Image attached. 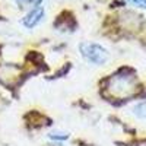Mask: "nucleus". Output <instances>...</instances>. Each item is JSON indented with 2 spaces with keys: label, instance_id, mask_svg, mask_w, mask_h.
I'll use <instances>...</instances> for the list:
<instances>
[{
  "label": "nucleus",
  "instance_id": "nucleus-8",
  "mask_svg": "<svg viewBox=\"0 0 146 146\" xmlns=\"http://www.w3.org/2000/svg\"><path fill=\"white\" fill-rule=\"evenodd\" d=\"M127 2H130L131 5H135V6H137V7L146 9V0H127Z\"/></svg>",
  "mask_w": 146,
  "mask_h": 146
},
{
  "label": "nucleus",
  "instance_id": "nucleus-2",
  "mask_svg": "<svg viewBox=\"0 0 146 146\" xmlns=\"http://www.w3.org/2000/svg\"><path fill=\"white\" fill-rule=\"evenodd\" d=\"M80 54L85 60H88L89 63L96 64V66H102L108 62L110 53L107 48H104L101 44L96 42H82L79 45Z\"/></svg>",
  "mask_w": 146,
  "mask_h": 146
},
{
  "label": "nucleus",
  "instance_id": "nucleus-3",
  "mask_svg": "<svg viewBox=\"0 0 146 146\" xmlns=\"http://www.w3.org/2000/svg\"><path fill=\"white\" fill-rule=\"evenodd\" d=\"M21 67L15 64H2L0 66V82L5 85H15L19 78Z\"/></svg>",
  "mask_w": 146,
  "mask_h": 146
},
{
  "label": "nucleus",
  "instance_id": "nucleus-6",
  "mask_svg": "<svg viewBox=\"0 0 146 146\" xmlns=\"http://www.w3.org/2000/svg\"><path fill=\"white\" fill-rule=\"evenodd\" d=\"M48 137H50L51 140H60V142H63V140H67L69 139V135L64 131H51V133H48Z\"/></svg>",
  "mask_w": 146,
  "mask_h": 146
},
{
  "label": "nucleus",
  "instance_id": "nucleus-1",
  "mask_svg": "<svg viewBox=\"0 0 146 146\" xmlns=\"http://www.w3.org/2000/svg\"><path fill=\"white\" fill-rule=\"evenodd\" d=\"M108 92L115 98H127L137 92V80L133 75L117 73L108 80Z\"/></svg>",
  "mask_w": 146,
  "mask_h": 146
},
{
  "label": "nucleus",
  "instance_id": "nucleus-7",
  "mask_svg": "<svg viewBox=\"0 0 146 146\" xmlns=\"http://www.w3.org/2000/svg\"><path fill=\"white\" fill-rule=\"evenodd\" d=\"M15 2L19 7H25V6H29V5H32L35 7V6H40L41 0H15Z\"/></svg>",
  "mask_w": 146,
  "mask_h": 146
},
{
  "label": "nucleus",
  "instance_id": "nucleus-4",
  "mask_svg": "<svg viewBox=\"0 0 146 146\" xmlns=\"http://www.w3.org/2000/svg\"><path fill=\"white\" fill-rule=\"evenodd\" d=\"M44 9L41 6H35L32 10H29L28 13L25 15V18L22 19V23H23V27H27L28 29H32L35 28L38 23L44 19Z\"/></svg>",
  "mask_w": 146,
  "mask_h": 146
},
{
  "label": "nucleus",
  "instance_id": "nucleus-5",
  "mask_svg": "<svg viewBox=\"0 0 146 146\" xmlns=\"http://www.w3.org/2000/svg\"><path fill=\"white\" fill-rule=\"evenodd\" d=\"M131 113L135 114L137 118H140V120H146V101L137 102L135 107L131 108Z\"/></svg>",
  "mask_w": 146,
  "mask_h": 146
}]
</instances>
